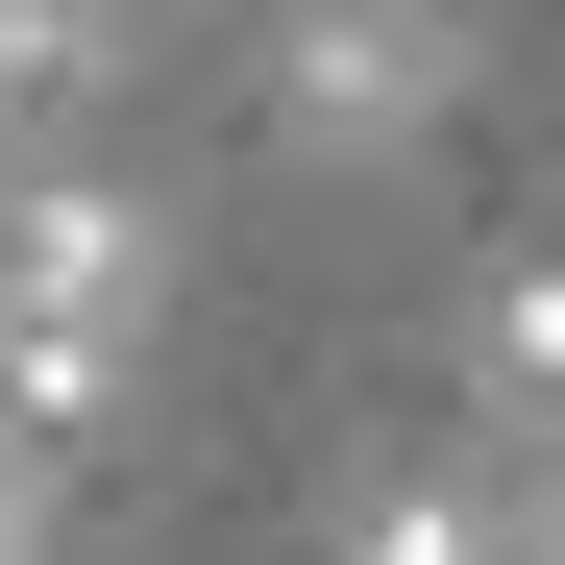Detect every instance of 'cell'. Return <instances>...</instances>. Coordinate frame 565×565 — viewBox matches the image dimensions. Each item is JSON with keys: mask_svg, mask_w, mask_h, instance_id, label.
<instances>
[{"mask_svg": "<svg viewBox=\"0 0 565 565\" xmlns=\"http://www.w3.org/2000/svg\"><path fill=\"white\" fill-rule=\"evenodd\" d=\"M443 74H467L443 0H296V25H270V124H296L320 172H369V148L443 124Z\"/></svg>", "mask_w": 565, "mask_h": 565, "instance_id": "obj_2", "label": "cell"}, {"mask_svg": "<svg viewBox=\"0 0 565 565\" xmlns=\"http://www.w3.org/2000/svg\"><path fill=\"white\" fill-rule=\"evenodd\" d=\"M172 320V222L124 172H0V443H74Z\"/></svg>", "mask_w": 565, "mask_h": 565, "instance_id": "obj_1", "label": "cell"}, {"mask_svg": "<svg viewBox=\"0 0 565 565\" xmlns=\"http://www.w3.org/2000/svg\"><path fill=\"white\" fill-rule=\"evenodd\" d=\"M467 394H492V443H565V246H516L467 296Z\"/></svg>", "mask_w": 565, "mask_h": 565, "instance_id": "obj_4", "label": "cell"}, {"mask_svg": "<svg viewBox=\"0 0 565 565\" xmlns=\"http://www.w3.org/2000/svg\"><path fill=\"white\" fill-rule=\"evenodd\" d=\"M344 565H541V516L492 492V467H369V492H344Z\"/></svg>", "mask_w": 565, "mask_h": 565, "instance_id": "obj_3", "label": "cell"}, {"mask_svg": "<svg viewBox=\"0 0 565 565\" xmlns=\"http://www.w3.org/2000/svg\"><path fill=\"white\" fill-rule=\"evenodd\" d=\"M0 565H50V492H25V443H0Z\"/></svg>", "mask_w": 565, "mask_h": 565, "instance_id": "obj_5", "label": "cell"}, {"mask_svg": "<svg viewBox=\"0 0 565 565\" xmlns=\"http://www.w3.org/2000/svg\"><path fill=\"white\" fill-rule=\"evenodd\" d=\"M541 565H565V492H541Z\"/></svg>", "mask_w": 565, "mask_h": 565, "instance_id": "obj_6", "label": "cell"}]
</instances>
